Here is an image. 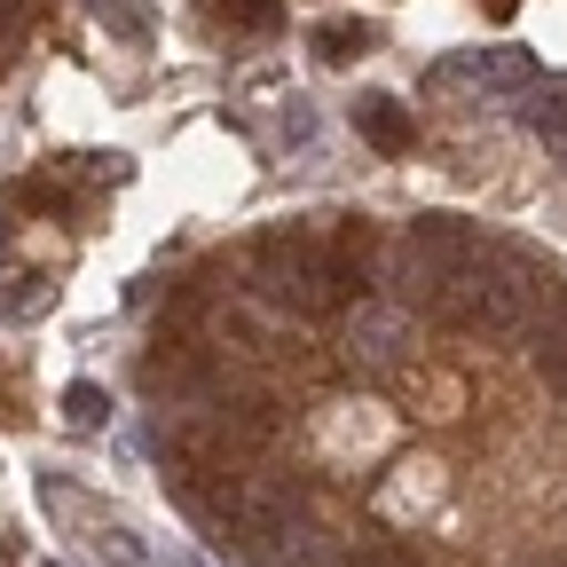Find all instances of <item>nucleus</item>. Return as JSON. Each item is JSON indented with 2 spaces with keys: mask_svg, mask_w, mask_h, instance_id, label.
<instances>
[{
  "mask_svg": "<svg viewBox=\"0 0 567 567\" xmlns=\"http://www.w3.org/2000/svg\"><path fill=\"white\" fill-rule=\"evenodd\" d=\"M0 260H9V229H0Z\"/></svg>",
  "mask_w": 567,
  "mask_h": 567,
  "instance_id": "14",
  "label": "nucleus"
},
{
  "mask_svg": "<svg viewBox=\"0 0 567 567\" xmlns=\"http://www.w3.org/2000/svg\"><path fill=\"white\" fill-rule=\"evenodd\" d=\"M87 544H95V559H103V567H151V544H142L134 528H118V520H95V536H87Z\"/></svg>",
  "mask_w": 567,
  "mask_h": 567,
  "instance_id": "10",
  "label": "nucleus"
},
{
  "mask_svg": "<svg viewBox=\"0 0 567 567\" xmlns=\"http://www.w3.org/2000/svg\"><path fill=\"white\" fill-rule=\"evenodd\" d=\"M347 567H417V551H402L394 536H379V544H363V551H354Z\"/></svg>",
  "mask_w": 567,
  "mask_h": 567,
  "instance_id": "12",
  "label": "nucleus"
},
{
  "mask_svg": "<svg viewBox=\"0 0 567 567\" xmlns=\"http://www.w3.org/2000/svg\"><path fill=\"white\" fill-rule=\"evenodd\" d=\"M63 417L80 425V434H95V425L111 417V394H103L95 379H80V386H63Z\"/></svg>",
  "mask_w": 567,
  "mask_h": 567,
  "instance_id": "11",
  "label": "nucleus"
},
{
  "mask_svg": "<svg viewBox=\"0 0 567 567\" xmlns=\"http://www.w3.org/2000/svg\"><path fill=\"white\" fill-rule=\"evenodd\" d=\"M205 17L229 24V32H276L284 24V0H205Z\"/></svg>",
  "mask_w": 567,
  "mask_h": 567,
  "instance_id": "9",
  "label": "nucleus"
},
{
  "mask_svg": "<svg viewBox=\"0 0 567 567\" xmlns=\"http://www.w3.org/2000/svg\"><path fill=\"white\" fill-rule=\"evenodd\" d=\"M513 9H520V0H488V17H513Z\"/></svg>",
  "mask_w": 567,
  "mask_h": 567,
  "instance_id": "13",
  "label": "nucleus"
},
{
  "mask_svg": "<svg viewBox=\"0 0 567 567\" xmlns=\"http://www.w3.org/2000/svg\"><path fill=\"white\" fill-rule=\"evenodd\" d=\"M371 48H379V24H363V17L316 24V63H354V55H371Z\"/></svg>",
  "mask_w": 567,
  "mask_h": 567,
  "instance_id": "7",
  "label": "nucleus"
},
{
  "mask_svg": "<svg viewBox=\"0 0 567 567\" xmlns=\"http://www.w3.org/2000/svg\"><path fill=\"white\" fill-rule=\"evenodd\" d=\"M520 118H528V134L567 142V80H536V87L520 95Z\"/></svg>",
  "mask_w": 567,
  "mask_h": 567,
  "instance_id": "8",
  "label": "nucleus"
},
{
  "mask_svg": "<svg viewBox=\"0 0 567 567\" xmlns=\"http://www.w3.org/2000/svg\"><path fill=\"white\" fill-rule=\"evenodd\" d=\"M354 134H363L379 158L417 151V118L402 111V95H354Z\"/></svg>",
  "mask_w": 567,
  "mask_h": 567,
  "instance_id": "5",
  "label": "nucleus"
},
{
  "mask_svg": "<svg viewBox=\"0 0 567 567\" xmlns=\"http://www.w3.org/2000/svg\"><path fill=\"white\" fill-rule=\"evenodd\" d=\"M402 245H410V252H425V260H442V268H465V260L481 252V237L457 221V213H417V221L402 229Z\"/></svg>",
  "mask_w": 567,
  "mask_h": 567,
  "instance_id": "6",
  "label": "nucleus"
},
{
  "mask_svg": "<svg viewBox=\"0 0 567 567\" xmlns=\"http://www.w3.org/2000/svg\"><path fill=\"white\" fill-rule=\"evenodd\" d=\"M252 292L292 323H331L354 300V284H347V268L331 260V245L316 229H268L252 245Z\"/></svg>",
  "mask_w": 567,
  "mask_h": 567,
  "instance_id": "1",
  "label": "nucleus"
},
{
  "mask_svg": "<svg viewBox=\"0 0 567 567\" xmlns=\"http://www.w3.org/2000/svg\"><path fill=\"white\" fill-rule=\"evenodd\" d=\"M410 347H417V316H402L394 300L354 308V323H347V363H354V371L394 379V371L410 363Z\"/></svg>",
  "mask_w": 567,
  "mask_h": 567,
  "instance_id": "3",
  "label": "nucleus"
},
{
  "mask_svg": "<svg viewBox=\"0 0 567 567\" xmlns=\"http://www.w3.org/2000/svg\"><path fill=\"white\" fill-rule=\"evenodd\" d=\"M544 80L528 48H473V55H442L425 71V95H450V87H488V95H528Z\"/></svg>",
  "mask_w": 567,
  "mask_h": 567,
  "instance_id": "2",
  "label": "nucleus"
},
{
  "mask_svg": "<svg viewBox=\"0 0 567 567\" xmlns=\"http://www.w3.org/2000/svg\"><path fill=\"white\" fill-rule=\"evenodd\" d=\"M252 551H260V567H347V544H339L323 520H284V528H268Z\"/></svg>",
  "mask_w": 567,
  "mask_h": 567,
  "instance_id": "4",
  "label": "nucleus"
}]
</instances>
